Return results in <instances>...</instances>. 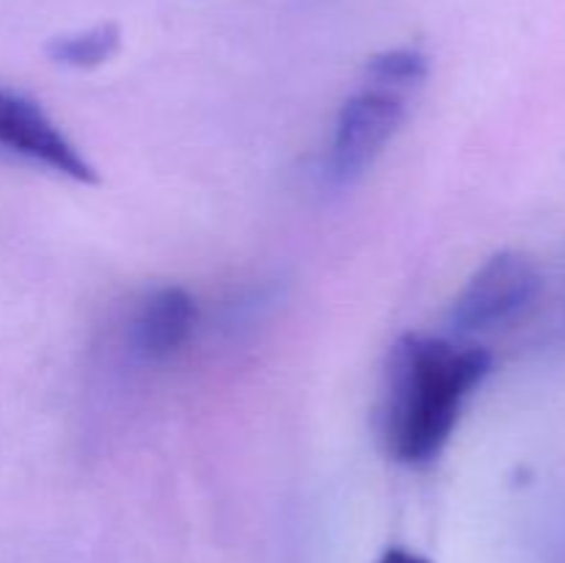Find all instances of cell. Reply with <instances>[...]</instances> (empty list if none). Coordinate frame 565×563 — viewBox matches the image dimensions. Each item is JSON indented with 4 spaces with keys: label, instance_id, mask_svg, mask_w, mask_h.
Returning <instances> with one entry per match:
<instances>
[{
    "label": "cell",
    "instance_id": "obj_1",
    "mask_svg": "<svg viewBox=\"0 0 565 563\" xmlns=\"http://www.w3.org/2000/svg\"><path fill=\"white\" fill-rule=\"evenodd\" d=\"M491 364L494 359L486 348L403 334L390 348L381 401V431L392 456L403 464L434 461Z\"/></svg>",
    "mask_w": 565,
    "mask_h": 563
},
{
    "label": "cell",
    "instance_id": "obj_2",
    "mask_svg": "<svg viewBox=\"0 0 565 563\" xmlns=\"http://www.w3.org/2000/svg\"><path fill=\"white\" fill-rule=\"evenodd\" d=\"M403 121H406V94L375 83H367L351 94L342 103L331 132L329 158H326L329 180L340 188L362 180L397 136Z\"/></svg>",
    "mask_w": 565,
    "mask_h": 563
},
{
    "label": "cell",
    "instance_id": "obj_3",
    "mask_svg": "<svg viewBox=\"0 0 565 563\" xmlns=\"http://www.w3.org/2000/svg\"><path fill=\"white\" fill-rule=\"evenodd\" d=\"M541 293V270L527 254L497 252L469 276L452 304L450 323L461 334L500 329L516 320Z\"/></svg>",
    "mask_w": 565,
    "mask_h": 563
},
{
    "label": "cell",
    "instance_id": "obj_4",
    "mask_svg": "<svg viewBox=\"0 0 565 563\" xmlns=\"http://www.w3.org/2000/svg\"><path fill=\"white\" fill-rule=\"evenodd\" d=\"M0 147L83 185H97V169L33 99L0 88Z\"/></svg>",
    "mask_w": 565,
    "mask_h": 563
},
{
    "label": "cell",
    "instance_id": "obj_5",
    "mask_svg": "<svg viewBox=\"0 0 565 563\" xmlns=\"http://www.w3.org/2000/svg\"><path fill=\"white\" fill-rule=\"evenodd\" d=\"M196 298L180 285L158 287L143 298L132 320V346L147 362L177 357L196 329Z\"/></svg>",
    "mask_w": 565,
    "mask_h": 563
},
{
    "label": "cell",
    "instance_id": "obj_6",
    "mask_svg": "<svg viewBox=\"0 0 565 563\" xmlns=\"http://www.w3.org/2000/svg\"><path fill=\"white\" fill-rule=\"evenodd\" d=\"M121 50V28L116 22H99L88 31L55 36L47 44V55L70 70H97L108 64Z\"/></svg>",
    "mask_w": 565,
    "mask_h": 563
},
{
    "label": "cell",
    "instance_id": "obj_7",
    "mask_svg": "<svg viewBox=\"0 0 565 563\" xmlns=\"http://www.w3.org/2000/svg\"><path fill=\"white\" fill-rule=\"evenodd\" d=\"M367 77L375 86L408 94L428 77V59L414 47H395L367 61Z\"/></svg>",
    "mask_w": 565,
    "mask_h": 563
},
{
    "label": "cell",
    "instance_id": "obj_8",
    "mask_svg": "<svg viewBox=\"0 0 565 563\" xmlns=\"http://www.w3.org/2000/svg\"><path fill=\"white\" fill-rule=\"evenodd\" d=\"M379 563H430V561H425L423 555H414V552H406V550H390Z\"/></svg>",
    "mask_w": 565,
    "mask_h": 563
}]
</instances>
